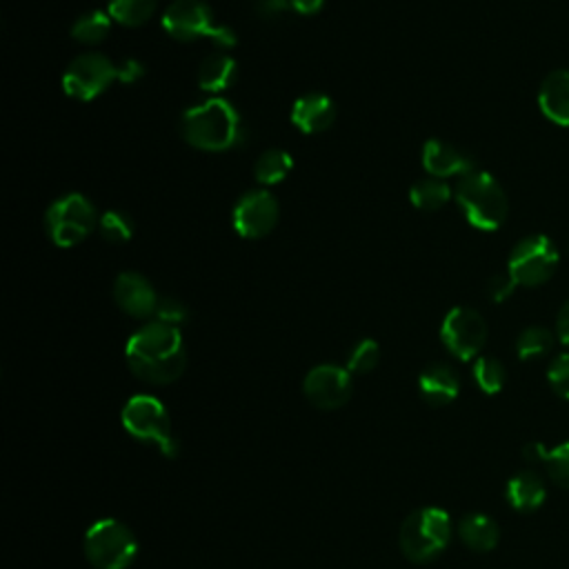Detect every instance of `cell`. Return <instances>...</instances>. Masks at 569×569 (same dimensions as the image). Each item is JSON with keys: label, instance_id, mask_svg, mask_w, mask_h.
<instances>
[{"label": "cell", "instance_id": "1", "mask_svg": "<svg viewBox=\"0 0 569 569\" xmlns=\"http://www.w3.org/2000/svg\"><path fill=\"white\" fill-rule=\"evenodd\" d=\"M124 360L136 378L149 385H169L184 373L187 351L178 327L151 320L136 329L124 345Z\"/></svg>", "mask_w": 569, "mask_h": 569}, {"label": "cell", "instance_id": "2", "mask_svg": "<svg viewBox=\"0 0 569 569\" xmlns=\"http://www.w3.org/2000/svg\"><path fill=\"white\" fill-rule=\"evenodd\" d=\"M180 133L193 149L216 153L247 142V129L238 109L222 98H207L189 107L180 118Z\"/></svg>", "mask_w": 569, "mask_h": 569}, {"label": "cell", "instance_id": "3", "mask_svg": "<svg viewBox=\"0 0 569 569\" xmlns=\"http://www.w3.org/2000/svg\"><path fill=\"white\" fill-rule=\"evenodd\" d=\"M120 422L124 431L147 445H153L164 458H176L180 451L178 436L173 431L171 416L162 400L149 393L131 396L120 411Z\"/></svg>", "mask_w": 569, "mask_h": 569}, {"label": "cell", "instance_id": "4", "mask_svg": "<svg viewBox=\"0 0 569 569\" xmlns=\"http://www.w3.org/2000/svg\"><path fill=\"white\" fill-rule=\"evenodd\" d=\"M453 533L451 518L440 507H420L411 511L398 531V545L407 560L422 565L436 560Z\"/></svg>", "mask_w": 569, "mask_h": 569}, {"label": "cell", "instance_id": "5", "mask_svg": "<svg viewBox=\"0 0 569 569\" xmlns=\"http://www.w3.org/2000/svg\"><path fill=\"white\" fill-rule=\"evenodd\" d=\"M453 198L467 222L480 231H496L509 211L505 189L487 171H471L460 178Z\"/></svg>", "mask_w": 569, "mask_h": 569}, {"label": "cell", "instance_id": "6", "mask_svg": "<svg viewBox=\"0 0 569 569\" xmlns=\"http://www.w3.org/2000/svg\"><path fill=\"white\" fill-rule=\"evenodd\" d=\"M162 29L180 42L209 38L218 49L236 47V33L220 24L211 7L202 0H173L162 13Z\"/></svg>", "mask_w": 569, "mask_h": 569}, {"label": "cell", "instance_id": "7", "mask_svg": "<svg viewBox=\"0 0 569 569\" xmlns=\"http://www.w3.org/2000/svg\"><path fill=\"white\" fill-rule=\"evenodd\" d=\"M82 551L93 569H129L138 556V540L124 522L100 518L84 531Z\"/></svg>", "mask_w": 569, "mask_h": 569}, {"label": "cell", "instance_id": "8", "mask_svg": "<svg viewBox=\"0 0 569 569\" xmlns=\"http://www.w3.org/2000/svg\"><path fill=\"white\" fill-rule=\"evenodd\" d=\"M100 216L91 200L82 193H64L56 198L44 213V231L56 247L71 249L80 244L96 227Z\"/></svg>", "mask_w": 569, "mask_h": 569}, {"label": "cell", "instance_id": "9", "mask_svg": "<svg viewBox=\"0 0 569 569\" xmlns=\"http://www.w3.org/2000/svg\"><path fill=\"white\" fill-rule=\"evenodd\" d=\"M113 82H118V67L100 51H87L76 56L62 73L64 93L82 102L96 100Z\"/></svg>", "mask_w": 569, "mask_h": 569}, {"label": "cell", "instance_id": "10", "mask_svg": "<svg viewBox=\"0 0 569 569\" xmlns=\"http://www.w3.org/2000/svg\"><path fill=\"white\" fill-rule=\"evenodd\" d=\"M558 260V249L547 236H527L511 249L507 273L516 284L538 287L553 276Z\"/></svg>", "mask_w": 569, "mask_h": 569}, {"label": "cell", "instance_id": "11", "mask_svg": "<svg viewBox=\"0 0 569 569\" xmlns=\"http://www.w3.org/2000/svg\"><path fill=\"white\" fill-rule=\"evenodd\" d=\"M440 340L458 360H471L487 342V322L471 307H453L440 325Z\"/></svg>", "mask_w": 569, "mask_h": 569}, {"label": "cell", "instance_id": "12", "mask_svg": "<svg viewBox=\"0 0 569 569\" xmlns=\"http://www.w3.org/2000/svg\"><path fill=\"white\" fill-rule=\"evenodd\" d=\"M280 218V204L267 189H251L242 193L231 211V222L238 236L247 240L264 238L273 231Z\"/></svg>", "mask_w": 569, "mask_h": 569}, {"label": "cell", "instance_id": "13", "mask_svg": "<svg viewBox=\"0 0 569 569\" xmlns=\"http://www.w3.org/2000/svg\"><path fill=\"white\" fill-rule=\"evenodd\" d=\"M353 391L351 371L347 367H338L331 362L316 365L307 371L302 380L305 398L322 411H333L347 405Z\"/></svg>", "mask_w": 569, "mask_h": 569}, {"label": "cell", "instance_id": "14", "mask_svg": "<svg viewBox=\"0 0 569 569\" xmlns=\"http://www.w3.org/2000/svg\"><path fill=\"white\" fill-rule=\"evenodd\" d=\"M113 300L116 305L133 316V318H151L158 309V293L151 287V282L136 273V271H122L113 282Z\"/></svg>", "mask_w": 569, "mask_h": 569}, {"label": "cell", "instance_id": "15", "mask_svg": "<svg viewBox=\"0 0 569 569\" xmlns=\"http://www.w3.org/2000/svg\"><path fill=\"white\" fill-rule=\"evenodd\" d=\"M422 167L431 178H451V176H469L476 171V162L469 153L453 147L451 142H445L440 138H431L422 144Z\"/></svg>", "mask_w": 569, "mask_h": 569}, {"label": "cell", "instance_id": "16", "mask_svg": "<svg viewBox=\"0 0 569 569\" xmlns=\"http://www.w3.org/2000/svg\"><path fill=\"white\" fill-rule=\"evenodd\" d=\"M336 120V104L327 93L311 91L296 98L291 107V122L302 133H322Z\"/></svg>", "mask_w": 569, "mask_h": 569}, {"label": "cell", "instance_id": "17", "mask_svg": "<svg viewBox=\"0 0 569 569\" xmlns=\"http://www.w3.org/2000/svg\"><path fill=\"white\" fill-rule=\"evenodd\" d=\"M418 393L431 407H445L460 393L458 373L442 362H433L418 376Z\"/></svg>", "mask_w": 569, "mask_h": 569}, {"label": "cell", "instance_id": "18", "mask_svg": "<svg viewBox=\"0 0 569 569\" xmlns=\"http://www.w3.org/2000/svg\"><path fill=\"white\" fill-rule=\"evenodd\" d=\"M542 116L560 127H569V69H556L545 76L538 89Z\"/></svg>", "mask_w": 569, "mask_h": 569}, {"label": "cell", "instance_id": "19", "mask_svg": "<svg viewBox=\"0 0 569 569\" xmlns=\"http://www.w3.org/2000/svg\"><path fill=\"white\" fill-rule=\"evenodd\" d=\"M196 80L202 91L213 93V96L222 93V91L231 89L233 82L238 80V62L222 51L211 53L200 62V67L196 71Z\"/></svg>", "mask_w": 569, "mask_h": 569}, {"label": "cell", "instance_id": "20", "mask_svg": "<svg viewBox=\"0 0 569 569\" xmlns=\"http://www.w3.org/2000/svg\"><path fill=\"white\" fill-rule=\"evenodd\" d=\"M458 538L469 547L471 551L487 553L491 551L500 540V529L493 518L487 513H467L458 522Z\"/></svg>", "mask_w": 569, "mask_h": 569}, {"label": "cell", "instance_id": "21", "mask_svg": "<svg viewBox=\"0 0 569 569\" xmlns=\"http://www.w3.org/2000/svg\"><path fill=\"white\" fill-rule=\"evenodd\" d=\"M507 502L516 511H536L545 502V485L533 471H518L507 480Z\"/></svg>", "mask_w": 569, "mask_h": 569}, {"label": "cell", "instance_id": "22", "mask_svg": "<svg viewBox=\"0 0 569 569\" xmlns=\"http://www.w3.org/2000/svg\"><path fill=\"white\" fill-rule=\"evenodd\" d=\"M293 169V158L284 149H267L264 153L258 156L253 164V178L256 182L269 187L282 182Z\"/></svg>", "mask_w": 569, "mask_h": 569}, {"label": "cell", "instance_id": "23", "mask_svg": "<svg viewBox=\"0 0 569 569\" xmlns=\"http://www.w3.org/2000/svg\"><path fill=\"white\" fill-rule=\"evenodd\" d=\"M451 187L440 178H425L418 180L409 189V200L420 211H438L451 200Z\"/></svg>", "mask_w": 569, "mask_h": 569}, {"label": "cell", "instance_id": "24", "mask_svg": "<svg viewBox=\"0 0 569 569\" xmlns=\"http://www.w3.org/2000/svg\"><path fill=\"white\" fill-rule=\"evenodd\" d=\"M111 22V16L100 9L87 11L71 24V38L80 44H98L109 36Z\"/></svg>", "mask_w": 569, "mask_h": 569}, {"label": "cell", "instance_id": "25", "mask_svg": "<svg viewBox=\"0 0 569 569\" xmlns=\"http://www.w3.org/2000/svg\"><path fill=\"white\" fill-rule=\"evenodd\" d=\"M158 9V0H109L107 13L124 27L144 24Z\"/></svg>", "mask_w": 569, "mask_h": 569}, {"label": "cell", "instance_id": "26", "mask_svg": "<svg viewBox=\"0 0 569 569\" xmlns=\"http://www.w3.org/2000/svg\"><path fill=\"white\" fill-rule=\"evenodd\" d=\"M471 373H473V380H476L478 389L487 396L498 393L505 387V380H507V371H505L502 362L493 356H478L473 360Z\"/></svg>", "mask_w": 569, "mask_h": 569}, {"label": "cell", "instance_id": "27", "mask_svg": "<svg viewBox=\"0 0 569 569\" xmlns=\"http://www.w3.org/2000/svg\"><path fill=\"white\" fill-rule=\"evenodd\" d=\"M553 347V336L547 327H527L516 340V353L520 360H538Z\"/></svg>", "mask_w": 569, "mask_h": 569}, {"label": "cell", "instance_id": "28", "mask_svg": "<svg viewBox=\"0 0 569 569\" xmlns=\"http://www.w3.org/2000/svg\"><path fill=\"white\" fill-rule=\"evenodd\" d=\"M98 231L100 236L107 240V242H113V244H122V242H129L136 233V224L131 220L129 213L120 211V209H109L100 216L98 220Z\"/></svg>", "mask_w": 569, "mask_h": 569}, {"label": "cell", "instance_id": "29", "mask_svg": "<svg viewBox=\"0 0 569 569\" xmlns=\"http://www.w3.org/2000/svg\"><path fill=\"white\" fill-rule=\"evenodd\" d=\"M378 362H380V347L373 338L358 340L347 356V369L351 373H369L371 369L378 367Z\"/></svg>", "mask_w": 569, "mask_h": 569}, {"label": "cell", "instance_id": "30", "mask_svg": "<svg viewBox=\"0 0 569 569\" xmlns=\"http://www.w3.org/2000/svg\"><path fill=\"white\" fill-rule=\"evenodd\" d=\"M545 467H547V476L556 485L569 489V440L547 451Z\"/></svg>", "mask_w": 569, "mask_h": 569}, {"label": "cell", "instance_id": "31", "mask_svg": "<svg viewBox=\"0 0 569 569\" xmlns=\"http://www.w3.org/2000/svg\"><path fill=\"white\" fill-rule=\"evenodd\" d=\"M156 320L180 329V325H184L189 320V307L173 296H162L158 302V309H156Z\"/></svg>", "mask_w": 569, "mask_h": 569}, {"label": "cell", "instance_id": "32", "mask_svg": "<svg viewBox=\"0 0 569 569\" xmlns=\"http://www.w3.org/2000/svg\"><path fill=\"white\" fill-rule=\"evenodd\" d=\"M547 380L560 398L569 400V353H560L551 360L547 369Z\"/></svg>", "mask_w": 569, "mask_h": 569}, {"label": "cell", "instance_id": "33", "mask_svg": "<svg viewBox=\"0 0 569 569\" xmlns=\"http://www.w3.org/2000/svg\"><path fill=\"white\" fill-rule=\"evenodd\" d=\"M516 287H518V284L513 282V278H511L509 273H496V276L487 282V296H489L493 302H502V300H507V298L513 293Z\"/></svg>", "mask_w": 569, "mask_h": 569}, {"label": "cell", "instance_id": "34", "mask_svg": "<svg viewBox=\"0 0 569 569\" xmlns=\"http://www.w3.org/2000/svg\"><path fill=\"white\" fill-rule=\"evenodd\" d=\"M144 76V67L140 60L136 58H127L118 64V82H124V84H133L136 80H140Z\"/></svg>", "mask_w": 569, "mask_h": 569}, {"label": "cell", "instance_id": "35", "mask_svg": "<svg viewBox=\"0 0 569 569\" xmlns=\"http://www.w3.org/2000/svg\"><path fill=\"white\" fill-rule=\"evenodd\" d=\"M287 9H291L289 0H256V13L264 20L282 16Z\"/></svg>", "mask_w": 569, "mask_h": 569}, {"label": "cell", "instance_id": "36", "mask_svg": "<svg viewBox=\"0 0 569 569\" xmlns=\"http://www.w3.org/2000/svg\"><path fill=\"white\" fill-rule=\"evenodd\" d=\"M556 329H558V338H560V342L569 347V300H567V302L560 307V311H558Z\"/></svg>", "mask_w": 569, "mask_h": 569}, {"label": "cell", "instance_id": "37", "mask_svg": "<svg viewBox=\"0 0 569 569\" xmlns=\"http://www.w3.org/2000/svg\"><path fill=\"white\" fill-rule=\"evenodd\" d=\"M291 9L300 16H313L325 7V0H289Z\"/></svg>", "mask_w": 569, "mask_h": 569}, {"label": "cell", "instance_id": "38", "mask_svg": "<svg viewBox=\"0 0 569 569\" xmlns=\"http://www.w3.org/2000/svg\"><path fill=\"white\" fill-rule=\"evenodd\" d=\"M547 451H549V449H547L542 442H529V445H525L522 456H525L527 460H531V462H538V460H542V462H545Z\"/></svg>", "mask_w": 569, "mask_h": 569}]
</instances>
